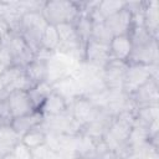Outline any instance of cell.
<instances>
[{
	"mask_svg": "<svg viewBox=\"0 0 159 159\" xmlns=\"http://www.w3.org/2000/svg\"><path fill=\"white\" fill-rule=\"evenodd\" d=\"M41 14L47 24L56 26L62 22H75L81 12L77 1L50 0L45 1Z\"/></svg>",
	"mask_w": 159,
	"mask_h": 159,
	"instance_id": "6da1fadb",
	"label": "cell"
},
{
	"mask_svg": "<svg viewBox=\"0 0 159 159\" xmlns=\"http://www.w3.org/2000/svg\"><path fill=\"white\" fill-rule=\"evenodd\" d=\"M24 71L34 86L46 81L47 71H46V61L45 60L35 57L30 63H27L24 67Z\"/></svg>",
	"mask_w": 159,
	"mask_h": 159,
	"instance_id": "ffe728a7",
	"label": "cell"
},
{
	"mask_svg": "<svg viewBox=\"0 0 159 159\" xmlns=\"http://www.w3.org/2000/svg\"><path fill=\"white\" fill-rule=\"evenodd\" d=\"M124 159H159L158 148L147 142L143 145L132 150Z\"/></svg>",
	"mask_w": 159,
	"mask_h": 159,
	"instance_id": "484cf974",
	"label": "cell"
},
{
	"mask_svg": "<svg viewBox=\"0 0 159 159\" xmlns=\"http://www.w3.org/2000/svg\"><path fill=\"white\" fill-rule=\"evenodd\" d=\"M0 159H15V157L11 154V153H9V154H6V155H4V157H1Z\"/></svg>",
	"mask_w": 159,
	"mask_h": 159,
	"instance_id": "1f68e13d",
	"label": "cell"
},
{
	"mask_svg": "<svg viewBox=\"0 0 159 159\" xmlns=\"http://www.w3.org/2000/svg\"><path fill=\"white\" fill-rule=\"evenodd\" d=\"M125 4H127V1H122V0H103V1L98 2L97 11L106 20L109 16H112V15L117 14L118 11H120L122 9H124Z\"/></svg>",
	"mask_w": 159,
	"mask_h": 159,
	"instance_id": "cb8c5ba5",
	"label": "cell"
},
{
	"mask_svg": "<svg viewBox=\"0 0 159 159\" xmlns=\"http://www.w3.org/2000/svg\"><path fill=\"white\" fill-rule=\"evenodd\" d=\"M32 159H61L56 152H53L46 143L41 147L32 149Z\"/></svg>",
	"mask_w": 159,
	"mask_h": 159,
	"instance_id": "83f0119b",
	"label": "cell"
},
{
	"mask_svg": "<svg viewBox=\"0 0 159 159\" xmlns=\"http://www.w3.org/2000/svg\"><path fill=\"white\" fill-rule=\"evenodd\" d=\"M42 122H43V114L40 111H32L25 116L12 118L10 125L20 137H22L29 130L41 125Z\"/></svg>",
	"mask_w": 159,
	"mask_h": 159,
	"instance_id": "2e32d148",
	"label": "cell"
},
{
	"mask_svg": "<svg viewBox=\"0 0 159 159\" xmlns=\"http://www.w3.org/2000/svg\"><path fill=\"white\" fill-rule=\"evenodd\" d=\"M104 25L107 26V29L111 31V34L113 36L127 35V34H129L130 29L133 27L132 14L127 7H124L120 11H118L117 14L106 19Z\"/></svg>",
	"mask_w": 159,
	"mask_h": 159,
	"instance_id": "8fae6325",
	"label": "cell"
},
{
	"mask_svg": "<svg viewBox=\"0 0 159 159\" xmlns=\"http://www.w3.org/2000/svg\"><path fill=\"white\" fill-rule=\"evenodd\" d=\"M109 53H111V58L117 60V61H122V62H128L129 56L132 53V41L129 35H118V36H113L109 45Z\"/></svg>",
	"mask_w": 159,
	"mask_h": 159,
	"instance_id": "4fadbf2b",
	"label": "cell"
},
{
	"mask_svg": "<svg viewBox=\"0 0 159 159\" xmlns=\"http://www.w3.org/2000/svg\"><path fill=\"white\" fill-rule=\"evenodd\" d=\"M128 63L111 58L102 70V80L107 89H123L124 76Z\"/></svg>",
	"mask_w": 159,
	"mask_h": 159,
	"instance_id": "5b68a950",
	"label": "cell"
},
{
	"mask_svg": "<svg viewBox=\"0 0 159 159\" xmlns=\"http://www.w3.org/2000/svg\"><path fill=\"white\" fill-rule=\"evenodd\" d=\"M52 84L47 81H43L41 83L35 84L32 88L27 91V96L30 99V103L34 108V111H40L43 102L47 99V97L52 93Z\"/></svg>",
	"mask_w": 159,
	"mask_h": 159,
	"instance_id": "ac0fdd59",
	"label": "cell"
},
{
	"mask_svg": "<svg viewBox=\"0 0 159 159\" xmlns=\"http://www.w3.org/2000/svg\"><path fill=\"white\" fill-rule=\"evenodd\" d=\"M2 43L7 45L9 47L14 66H19L24 68L27 63H30L35 58V52L31 50V47L27 45V42L24 40V37L20 34L10 32L7 36L2 39Z\"/></svg>",
	"mask_w": 159,
	"mask_h": 159,
	"instance_id": "3957f363",
	"label": "cell"
},
{
	"mask_svg": "<svg viewBox=\"0 0 159 159\" xmlns=\"http://www.w3.org/2000/svg\"><path fill=\"white\" fill-rule=\"evenodd\" d=\"M68 109H70V104L61 96L52 92L41 106L40 112L43 114V117H52V116L63 114L68 112Z\"/></svg>",
	"mask_w": 159,
	"mask_h": 159,
	"instance_id": "e0dca14e",
	"label": "cell"
},
{
	"mask_svg": "<svg viewBox=\"0 0 159 159\" xmlns=\"http://www.w3.org/2000/svg\"><path fill=\"white\" fill-rule=\"evenodd\" d=\"M73 70L75 67H72L70 62L53 53L48 60H46V71H47L46 81L52 84L58 80L72 75Z\"/></svg>",
	"mask_w": 159,
	"mask_h": 159,
	"instance_id": "30bf717a",
	"label": "cell"
},
{
	"mask_svg": "<svg viewBox=\"0 0 159 159\" xmlns=\"http://www.w3.org/2000/svg\"><path fill=\"white\" fill-rule=\"evenodd\" d=\"M98 111H99V108L96 107L91 102V99L84 96H78L70 104L71 116L81 127L89 123L97 116Z\"/></svg>",
	"mask_w": 159,
	"mask_h": 159,
	"instance_id": "8992f818",
	"label": "cell"
},
{
	"mask_svg": "<svg viewBox=\"0 0 159 159\" xmlns=\"http://www.w3.org/2000/svg\"><path fill=\"white\" fill-rule=\"evenodd\" d=\"M21 142L25 145H27L31 150L36 149L46 143V132L41 128V125H39V127L29 130L27 133H25L21 137Z\"/></svg>",
	"mask_w": 159,
	"mask_h": 159,
	"instance_id": "603a6c76",
	"label": "cell"
},
{
	"mask_svg": "<svg viewBox=\"0 0 159 159\" xmlns=\"http://www.w3.org/2000/svg\"><path fill=\"white\" fill-rule=\"evenodd\" d=\"M1 47H2V40L0 39V50H1Z\"/></svg>",
	"mask_w": 159,
	"mask_h": 159,
	"instance_id": "d6a6232c",
	"label": "cell"
},
{
	"mask_svg": "<svg viewBox=\"0 0 159 159\" xmlns=\"http://www.w3.org/2000/svg\"><path fill=\"white\" fill-rule=\"evenodd\" d=\"M143 26L155 40H158V35H159V4L157 0L144 1Z\"/></svg>",
	"mask_w": 159,
	"mask_h": 159,
	"instance_id": "9a60e30c",
	"label": "cell"
},
{
	"mask_svg": "<svg viewBox=\"0 0 159 159\" xmlns=\"http://www.w3.org/2000/svg\"><path fill=\"white\" fill-rule=\"evenodd\" d=\"M150 78H153L150 66L139 65V63H128L124 76V83H123L124 93L130 96Z\"/></svg>",
	"mask_w": 159,
	"mask_h": 159,
	"instance_id": "277c9868",
	"label": "cell"
},
{
	"mask_svg": "<svg viewBox=\"0 0 159 159\" xmlns=\"http://www.w3.org/2000/svg\"><path fill=\"white\" fill-rule=\"evenodd\" d=\"M80 41L86 46V43L91 40V32H92V21L87 14H80V16L73 22Z\"/></svg>",
	"mask_w": 159,
	"mask_h": 159,
	"instance_id": "7402d4cb",
	"label": "cell"
},
{
	"mask_svg": "<svg viewBox=\"0 0 159 159\" xmlns=\"http://www.w3.org/2000/svg\"><path fill=\"white\" fill-rule=\"evenodd\" d=\"M71 159H78V158H71Z\"/></svg>",
	"mask_w": 159,
	"mask_h": 159,
	"instance_id": "836d02e7",
	"label": "cell"
},
{
	"mask_svg": "<svg viewBox=\"0 0 159 159\" xmlns=\"http://www.w3.org/2000/svg\"><path fill=\"white\" fill-rule=\"evenodd\" d=\"M52 91L55 93H57L58 96H61L68 104H71L75 98L81 96L80 86L72 75L66 76V77L58 80L57 82L52 83Z\"/></svg>",
	"mask_w": 159,
	"mask_h": 159,
	"instance_id": "5bb4252c",
	"label": "cell"
},
{
	"mask_svg": "<svg viewBox=\"0 0 159 159\" xmlns=\"http://www.w3.org/2000/svg\"><path fill=\"white\" fill-rule=\"evenodd\" d=\"M10 34V30H9V26L6 25V22L2 20V17L0 16V39L2 40L5 36H7Z\"/></svg>",
	"mask_w": 159,
	"mask_h": 159,
	"instance_id": "4dcf8cb0",
	"label": "cell"
},
{
	"mask_svg": "<svg viewBox=\"0 0 159 159\" xmlns=\"http://www.w3.org/2000/svg\"><path fill=\"white\" fill-rule=\"evenodd\" d=\"M130 99L135 104L137 109L142 107L159 104V84L158 80L150 78L142 87H139L134 93H132Z\"/></svg>",
	"mask_w": 159,
	"mask_h": 159,
	"instance_id": "52a82bcc",
	"label": "cell"
},
{
	"mask_svg": "<svg viewBox=\"0 0 159 159\" xmlns=\"http://www.w3.org/2000/svg\"><path fill=\"white\" fill-rule=\"evenodd\" d=\"M7 104L10 109V114L12 118L25 116L34 111L27 92L25 91H11L7 96Z\"/></svg>",
	"mask_w": 159,
	"mask_h": 159,
	"instance_id": "7c38bea8",
	"label": "cell"
},
{
	"mask_svg": "<svg viewBox=\"0 0 159 159\" xmlns=\"http://www.w3.org/2000/svg\"><path fill=\"white\" fill-rule=\"evenodd\" d=\"M112 37H113V35L104 25V21L92 22V32H91L92 41H96V42H99L103 45H109Z\"/></svg>",
	"mask_w": 159,
	"mask_h": 159,
	"instance_id": "4316f807",
	"label": "cell"
},
{
	"mask_svg": "<svg viewBox=\"0 0 159 159\" xmlns=\"http://www.w3.org/2000/svg\"><path fill=\"white\" fill-rule=\"evenodd\" d=\"M109 60H111V53L108 45H103L92 40H89L86 43L83 52V62L103 70V67L107 65Z\"/></svg>",
	"mask_w": 159,
	"mask_h": 159,
	"instance_id": "9c48e42d",
	"label": "cell"
},
{
	"mask_svg": "<svg viewBox=\"0 0 159 159\" xmlns=\"http://www.w3.org/2000/svg\"><path fill=\"white\" fill-rule=\"evenodd\" d=\"M127 63H139V65H159L158 56V40H152L144 45L133 46L132 53Z\"/></svg>",
	"mask_w": 159,
	"mask_h": 159,
	"instance_id": "ba28073f",
	"label": "cell"
},
{
	"mask_svg": "<svg viewBox=\"0 0 159 159\" xmlns=\"http://www.w3.org/2000/svg\"><path fill=\"white\" fill-rule=\"evenodd\" d=\"M46 26L47 22L41 12H25L21 16L19 34L35 52V56L40 50V40Z\"/></svg>",
	"mask_w": 159,
	"mask_h": 159,
	"instance_id": "7a4b0ae2",
	"label": "cell"
},
{
	"mask_svg": "<svg viewBox=\"0 0 159 159\" xmlns=\"http://www.w3.org/2000/svg\"><path fill=\"white\" fill-rule=\"evenodd\" d=\"M0 63L2 65L4 68L12 66V57H11V52L7 47V45L2 43V47L0 50Z\"/></svg>",
	"mask_w": 159,
	"mask_h": 159,
	"instance_id": "f546056e",
	"label": "cell"
},
{
	"mask_svg": "<svg viewBox=\"0 0 159 159\" xmlns=\"http://www.w3.org/2000/svg\"><path fill=\"white\" fill-rule=\"evenodd\" d=\"M21 140V137L12 129L10 124L0 127V158L11 153L15 145Z\"/></svg>",
	"mask_w": 159,
	"mask_h": 159,
	"instance_id": "d6986e66",
	"label": "cell"
},
{
	"mask_svg": "<svg viewBox=\"0 0 159 159\" xmlns=\"http://www.w3.org/2000/svg\"><path fill=\"white\" fill-rule=\"evenodd\" d=\"M11 154L15 157V159H32V150L21 140L15 145Z\"/></svg>",
	"mask_w": 159,
	"mask_h": 159,
	"instance_id": "f1b7e54d",
	"label": "cell"
},
{
	"mask_svg": "<svg viewBox=\"0 0 159 159\" xmlns=\"http://www.w3.org/2000/svg\"><path fill=\"white\" fill-rule=\"evenodd\" d=\"M24 73V68L19 66H9L4 68V71L0 75V84L2 88H5L9 92V88L16 82V80L20 78V76Z\"/></svg>",
	"mask_w": 159,
	"mask_h": 159,
	"instance_id": "d4e9b609",
	"label": "cell"
},
{
	"mask_svg": "<svg viewBox=\"0 0 159 159\" xmlns=\"http://www.w3.org/2000/svg\"><path fill=\"white\" fill-rule=\"evenodd\" d=\"M58 45H60V37H58L56 26L47 24V26L45 27V30L42 32L41 40H40V50L39 51L56 53Z\"/></svg>",
	"mask_w": 159,
	"mask_h": 159,
	"instance_id": "44dd1931",
	"label": "cell"
}]
</instances>
